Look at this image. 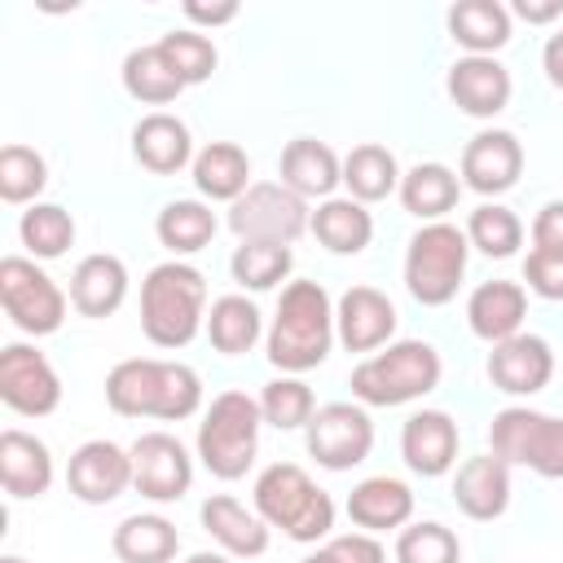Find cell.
<instances>
[{
    "label": "cell",
    "instance_id": "1",
    "mask_svg": "<svg viewBox=\"0 0 563 563\" xmlns=\"http://www.w3.org/2000/svg\"><path fill=\"white\" fill-rule=\"evenodd\" d=\"M106 405L119 418H163L185 422L202 405V378L185 361L128 356L106 374Z\"/></svg>",
    "mask_w": 563,
    "mask_h": 563
},
{
    "label": "cell",
    "instance_id": "2",
    "mask_svg": "<svg viewBox=\"0 0 563 563\" xmlns=\"http://www.w3.org/2000/svg\"><path fill=\"white\" fill-rule=\"evenodd\" d=\"M334 303L321 282H290L277 299L273 325H268V361L282 374H308L330 356L334 343Z\"/></svg>",
    "mask_w": 563,
    "mask_h": 563
},
{
    "label": "cell",
    "instance_id": "3",
    "mask_svg": "<svg viewBox=\"0 0 563 563\" xmlns=\"http://www.w3.org/2000/svg\"><path fill=\"white\" fill-rule=\"evenodd\" d=\"M207 321V277L185 264L167 260L154 264L141 282V330L154 347H185Z\"/></svg>",
    "mask_w": 563,
    "mask_h": 563
},
{
    "label": "cell",
    "instance_id": "4",
    "mask_svg": "<svg viewBox=\"0 0 563 563\" xmlns=\"http://www.w3.org/2000/svg\"><path fill=\"white\" fill-rule=\"evenodd\" d=\"M440 374H444L440 352L427 339H396L387 343V352H374L369 361H361L347 383H352L356 405L396 409V405H409L435 391Z\"/></svg>",
    "mask_w": 563,
    "mask_h": 563
},
{
    "label": "cell",
    "instance_id": "5",
    "mask_svg": "<svg viewBox=\"0 0 563 563\" xmlns=\"http://www.w3.org/2000/svg\"><path fill=\"white\" fill-rule=\"evenodd\" d=\"M255 515L268 528H282L290 541H321L334 528V501L312 475L295 462H273L255 479Z\"/></svg>",
    "mask_w": 563,
    "mask_h": 563
},
{
    "label": "cell",
    "instance_id": "6",
    "mask_svg": "<svg viewBox=\"0 0 563 563\" xmlns=\"http://www.w3.org/2000/svg\"><path fill=\"white\" fill-rule=\"evenodd\" d=\"M260 427H264V413H260V400L229 387L220 391L202 422H198V457L202 466L216 475V479H242L255 462V449H260Z\"/></svg>",
    "mask_w": 563,
    "mask_h": 563
},
{
    "label": "cell",
    "instance_id": "7",
    "mask_svg": "<svg viewBox=\"0 0 563 563\" xmlns=\"http://www.w3.org/2000/svg\"><path fill=\"white\" fill-rule=\"evenodd\" d=\"M466 255H471L466 229H457L449 220L422 224L405 251V290L422 308H444L466 277Z\"/></svg>",
    "mask_w": 563,
    "mask_h": 563
},
{
    "label": "cell",
    "instance_id": "8",
    "mask_svg": "<svg viewBox=\"0 0 563 563\" xmlns=\"http://www.w3.org/2000/svg\"><path fill=\"white\" fill-rule=\"evenodd\" d=\"M488 444L506 466H528L541 479H563V418L510 405L493 413Z\"/></svg>",
    "mask_w": 563,
    "mask_h": 563
},
{
    "label": "cell",
    "instance_id": "9",
    "mask_svg": "<svg viewBox=\"0 0 563 563\" xmlns=\"http://www.w3.org/2000/svg\"><path fill=\"white\" fill-rule=\"evenodd\" d=\"M312 224L308 202L282 180H255L238 202H229V229L238 242H277L290 246Z\"/></svg>",
    "mask_w": 563,
    "mask_h": 563
},
{
    "label": "cell",
    "instance_id": "10",
    "mask_svg": "<svg viewBox=\"0 0 563 563\" xmlns=\"http://www.w3.org/2000/svg\"><path fill=\"white\" fill-rule=\"evenodd\" d=\"M0 303L9 321L22 334H53L66 321V295L62 286L26 255H4L0 260Z\"/></svg>",
    "mask_w": 563,
    "mask_h": 563
},
{
    "label": "cell",
    "instance_id": "11",
    "mask_svg": "<svg viewBox=\"0 0 563 563\" xmlns=\"http://www.w3.org/2000/svg\"><path fill=\"white\" fill-rule=\"evenodd\" d=\"M303 444L317 457V466H325V471H352L374 449V422H369L365 405L334 400V405H321L312 413V422L303 427Z\"/></svg>",
    "mask_w": 563,
    "mask_h": 563
},
{
    "label": "cell",
    "instance_id": "12",
    "mask_svg": "<svg viewBox=\"0 0 563 563\" xmlns=\"http://www.w3.org/2000/svg\"><path fill=\"white\" fill-rule=\"evenodd\" d=\"M132 488L158 506L180 501L194 484V457L189 449L167 431H145L132 440Z\"/></svg>",
    "mask_w": 563,
    "mask_h": 563
},
{
    "label": "cell",
    "instance_id": "13",
    "mask_svg": "<svg viewBox=\"0 0 563 563\" xmlns=\"http://www.w3.org/2000/svg\"><path fill=\"white\" fill-rule=\"evenodd\" d=\"M0 400L22 418H48L62 405V378L44 352L31 343H9L0 352Z\"/></svg>",
    "mask_w": 563,
    "mask_h": 563
},
{
    "label": "cell",
    "instance_id": "14",
    "mask_svg": "<svg viewBox=\"0 0 563 563\" xmlns=\"http://www.w3.org/2000/svg\"><path fill=\"white\" fill-rule=\"evenodd\" d=\"M519 172H523V145L506 128H484L462 150V185L484 194V198H497V194L515 189Z\"/></svg>",
    "mask_w": 563,
    "mask_h": 563
},
{
    "label": "cell",
    "instance_id": "15",
    "mask_svg": "<svg viewBox=\"0 0 563 563\" xmlns=\"http://www.w3.org/2000/svg\"><path fill=\"white\" fill-rule=\"evenodd\" d=\"M132 484V453L114 440H84L66 462V488L84 506H106Z\"/></svg>",
    "mask_w": 563,
    "mask_h": 563
},
{
    "label": "cell",
    "instance_id": "16",
    "mask_svg": "<svg viewBox=\"0 0 563 563\" xmlns=\"http://www.w3.org/2000/svg\"><path fill=\"white\" fill-rule=\"evenodd\" d=\"M334 334L347 352H374L387 347L396 334V308L374 286H347L334 303Z\"/></svg>",
    "mask_w": 563,
    "mask_h": 563
},
{
    "label": "cell",
    "instance_id": "17",
    "mask_svg": "<svg viewBox=\"0 0 563 563\" xmlns=\"http://www.w3.org/2000/svg\"><path fill=\"white\" fill-rule=\"evenodd\" d=\"M488 378L506 396H537L554 378V352L541 334H515L506 343H493L488 352Z\"/></svg>",
    "mask_w": 563,
    "mask_h": 563
},
{
    "label": "cell",
    "instance_id": "18",
    "mask_svg": "<svg viewBox=\"0 0 563 563\" xmlns=\"http://www.w3.org/2000/svg\"><path fill=\"white\" fill-rule=\"evenodd\" d=\"M400 457L413 475L440 479L457 462V422L444 409H418L400 427Z\"/></svg>",
    "mask_w": 563,
    "mask_h": 563
},
{
    "label": "cell",
    "instance_id": "19",
    "mask_svg": "<svg viewBox=\"0 0 563 563\" xmlns=\"http://www.w3.org/2000/svg\"><path fill=\"white\" fill-rule=\"evenodd\" d=\"M453 106L471 119H493L510 106V70L497 57H457L444 79Z\"/></svg>",
    "mask_w": 563,
    "mask_h": 563
},
{
    "label": "cell",
    "instance_id": "20",
    "mask_svg": "<svg viewBox=\"0 0 563 563\" xmlns=\"http://www.w3.org/2000/svg\"><path fill=\"white\" fill-rule=\"evenodd\" d=\"M453 501L466 519H479V523L506 515V506H510V466L497 453L466 457L453 475Z\"/></svg>",
    "mask_w": 563,
    "mask_h": 563
},
{
    "label": "cell",
    "instance_id": "21",
    "mask_svg": "<svg viewBox=\"0 0 563 563\" xmlns=\"http://www.w3.org/2000/svg\"><path fill=\"white\" fill-rule=\"evenodd\" d=\"M0 484L9 497L26 501V497H44L53 484V453L40 435L31 431H0Z\"/></svg>",
    "mask_w": 563,
    "mask_h": 563
},
{
    "label": "cell",
    "instance_id": "22",
    "mask_svg": "<svg viewBox=\"0 0 563 563\" xmlns=\"http://www.w3.org/2000/svg\"><path fill=\"white\" fill-rule=\"evenodd\" d=\"M523 317H528V290H523L519 282L493 277V282H479V286L471 290V299H466V321H471V330H475L484 343H506V339H515L519 325H523Z\"/></svg>",
    "mask_w": 563,
    "mask_h": 563
},
{
    "label": "cell",
    "instance_id": "23",
    "mask_svg": "<svg viewBox=\"0 0 563 563\" xmlns=\"http://www.w3.org/2000/svg\"><path fill=\"white\" fill-rule=\"evenodd\" d=\"M198 519L211 532V541L224 554H233V559H260L268 550V523L255 510H246L238 497H229V493L207 497L202 510H198Z\"/></svg>",
    "mask_w": 563,
    "mask_h": 563
},
{
    "label": "cell",
    "instance_id": "24",
    "mask_svg": "<svg viewBox=\"0 0 563 563\" xmlns=\"http://www.w3.org/2000/svg\"><path fill=\"white\" fill-rule=\"evenodd\" d=\"M132 154L150 176H176L185 163H194V136L176 114L154 110L132 128Z\"/></svg>",
    "mask_w": 563,
    "mask_h": 563
},
{
    "label": "cell",
    "instance_id": "25",
    "mask_svg": "<svg viewBox=\"0 0 563 563\" xmlns=\"http://www.w3.org/2000/svg\"><path fill=\"white\" fill-rule=\"evenodd\" d=\"M282 185L295 189L303 202L308 198H334V185H343V158L317 141V136H295L282 150Z\"/></svg>",
    "mask_w": 563,
    "mask_h": 563
},
{
    "label": "cell",
    "instance_id": "26",
    "mask_svg": "<svg viewBox=\"0 0 563 563\" xmlns=\"http://www.w3.org/2000/svg\"><path fill=\"white\" fill-rule=\"evenodd\" d=\"M413 515V493L396 475H369L347 493V519L361 532H391L405 528Z\"/></svg>",
    "mask_w": 563,
    "mask_h": 563
},
{
    "label": "cell",
    "instance_id": "27",
    "mask_svg": "<svg viewBox=\"0 0 563 563\" xmlns=\"http://www.w3.org/2000/svg\"><path fill=\"white\" fill-rule=\"evenodd\" d=\"M128 299V268L119 255H84L70 273V303L79 317H110Z\"/></svg>",
    "mask_w": 563,
    "mask_h": 563
},
{
    "label": "cell",
    "instance_id": "28",
    "mask_svg": "<svg viewBox=\"0 0 563 563\" xmlns=\"http://www.w3.org/2000/svg\"><path fill=\"white\" fill-rule=\"evenodd\" d=\"M194 185L211 202H238L255 180H251V158L233 141H211L194 154Z\"/></svg>",
    "mask_w": 563,
    "mask_h": 563
},
{
    "label": "cell",
    "instance_id": "29",
    "mask_svg": "<svg viewBox=\"0 0 563 563\" xmlns=\"http://www.w3.org/2000/svg\"><path fill=\"white\" fill-rule=\"evenodd\" d=\"M449 35L466 48V57H493L510 44V9L497 0H457L449 9Z\"/></svg>",
    "mask_w": 563,
    "mask_h": 563
},
{
    "label": "cell",
    "instance_id": "30",
    "mask_svg": "<svg viewBox=\"0 0 563 563\" xmlns=\"http://www.w3.org/2000/svg\"><path fill=\"white\" fill-rule=\"evenodd\" d=\"M312 238L334 255H361L374 238V216L356 198H325L312 211Z\"/></svg>",
    "mask_w": 563,
    "mask_h": 563
},
{
    "label": "cell",
    "instance_id": "31",
    "mask_svg": "<svg viewBox=\"0 0 563 563\" xmlns=\"http://www.w3.org/2000/svg\"><path fill=\"white\" fill-rule=\"evenodd\" d=\"M110 550L119 563H172L180 550V532L163 515H128L114 528Z\"/></svg>",
    "mask_w": 563,
    "mask_h": 563
},
{
    "label": "cell",
    "instance_id": "32",
    "mask_svg": "<svg viewBox=\"0 0 563 563\" xmlns=\"http://www.w3.org/2000/svg\"><path fill=\"white\" fill-rule=\"evenodd\" d=\"M457 194H462V180L444 163H418V167H409L400 176V202H405V211L418 216V220H427V224L444 220V211L457 207Z\"/></svg>",
    "mask_w": 563,
    "mask_h": 563
},
{
    "label": "cell",
    "instance_id": "33",
    "mask_svg": "<svg viewBox=\"0 0 563 563\" xmlns=\"http://www.w3.org/2000/svg\"><path fill=\"white\" fill-rule=\"evenodd\" d=\"M264 334V321H260V308L246 299V295H220L207 312V339L220 356H242L260 343Z\"/></svg>",
    "mask_w": 563,
    "mask_h": 563
},
{
    "label": "cell",
    "instance_id": "34",
    "mask_svg": "<svg viewBox=\"0 0 563 563\" xmlns=\"http://www.w3.org/2000/svg\"><path fill=\"white\" fill-rule=\"evenodd\" d=\"M123 88H128V97H136L141 106H172V101L185 92L180 75L172 70V62L163 57L158 44L132 48V53L123 57Z\"/></svg>",
    "mask_w": 563,
    "mask_h": 563
},
{
    "label": "cell",
    "instance_id": "35",
    "mask_svg": "<svg viewBox=\"0 0 563 563\" xmlns=\"http://www.w3.org/2000/svg\"><path fill=\"white\" fill-rule=\"evenodd\" d=\"M343 185H347V198H356V202H383L391 189H400L396 154L387 145H374V141L347 150V158H343Z\"/></svg>",
    "mask_w": 563,
    "mask_h": 563
},
{
    "label": "cell",
    "instance_id": "36",
    "mask_svg": "<svg viewBox=\"0 0 563 563\" xmlns=\"http://www.w3.org/2000/svg\"><path fill=\"white\" fill-rule=\"evenodd\" d=\"M154 233H158V242H163L176 260H180V255H194V251H202V246L216 238V211H211L207 202H198V198H176V202H167V207L158 211Z\"/></svg>",
    "mask_w": 563,
    "mask_h": 563
},
{
    "label": "cell",
    "instance_id": "37",
    "mask_svg": "<svg viewBox=\"0 0 563 563\" xmlns=\"http://www.w3.org/2000/svg\"><path fill=\"white\" fill-rule=\"evenodd\" d=\"M18 238H22V246H26L35 260H57V255H66L70 242H75V220H70V211L57 207V202H35V207L22 211Z\"/></svg>",
    "mask_w": 563,
    "mask_h": 563
},
{
    "label": "cell",
    "instance_id": "38",
    "mask_svg": "<svg viewBox=\"0 0 563 563\" xmlns=\"http://www.w3.org/2000/svg\"><path fill=\"white\" fill-rule=\"evenodd\" d=\"M466 242L488 260H510L523 246V220L501 202H479L466 220Z\"/></svg>",
    "mask_w": 563,
    "mask_h": 563
},
{
    "label": "cell",
    "instance_id": "39",
    "mask_svg": "<svg viewBox=\"0 0 563 563\" xmlns=\"http://www.w3.org/2000/svg\"><path fill=\"white\" fill-rule=\"evenodd\" d=\"M260 413H264V422L277 427V431H299V427L312 422L317 396H312V387H308L303 378L282 374V378L264 383V391H260Z\"/></svg>",
    "mask_w": 563,
    "mask_h": 563
},
{
    "label": "cell",
    "instance_id": "40",
    "mask_svg": "<svg viewBox=\"0 0 563 563\" xmlns=\"http://www.w3.org/2000/svg\"><path fill=\"white\" fill-rule=\"evenodd\" d=\"M44 185H48L44 154H35L31 145H18V141L0 150V198L9 207H22V202L35 207V198H40Z\"/></svg>",
    "mask_w": 563,
    "mask_h": 563
},
{
    "label": "cell",
    "instance_id": "41",
    "mask_svg": "<svg viewBox=\"0 0 563 563\" xmlns=\"http://www.w3.org/2000/svg\"><path fill=\"white\" fill-rule=\"evenodd\" d=\"M290 264H295L290 246H277V242H242L233 251V260H229V273L246 290H273L277 282H286Z\"/></svg>",
    "mask_w": 563,
    "mask_h": 563
},
{
    "label": "cell",
    "instance_id": "42",
    "mask_svg": "<svg viewBox=\"0 0 563 563\" xmlns=\"http://www.w3.org/2000/svg\"><path fill=\"white\" fill-rule=\"evenodd\" d=\"M457 559H462L457 532L435 519L405 523L396 537V563H457Z\"/></svg>",
    "mask_w": 563,
    "mask_h": 563
},
{
    "label": "cell",
    "instance_id": "43",
    "mask_svg": "<svg viewBox=\"0 0 563 563\" xmlns=\"http://www.w3.org/2000/svg\"><path fill=\"white\" fill-rule=\"evenodd\" d=\"M158 48H163V57L172 62V70L180 75V84L189 88V84H207L211 79V70H216V44L202 35V31H167L163 40H158Z\"/></svg>",
    "mask_w": 563,
    "mask_h": 563
},
{
    "label": "cell",
    "instance_id": "44",
    "mask_svg": "<svg viewBox=\"0 0 563 563\" xmlns=\"http://www.w3.org/2000/svg\"><path fill=\"white\" fill-rule=\"evenodd\" d=\"M523 282H528V290L532 295H541V299H563V251H528V260H523Z\"/></svg>",
    "mask_w": 563,
    "mask_h": 563
},
{
    "label": "cell",
    "instance_id": "45",
    "mask_svg": "<svg viewBox=\"0 0 563 563\" xmlns=\"http://www.w3.org/2000/svg\"><path fill=\"white\" fill-rule=\"evenodd\" d=\"M325 545L334 550L339 563H387V554L374 541V532H343V537H330Z\"/></svg>",
    "mask_w": 563,
    "mask_h": 563
},
{
    "label": "cell",
    "instance_id": "46",
    "mask_svg": "<svg viewBox=\"0 0 563 563\" xmlns=\"http://www.w3.org/2000/svg\"><path fill=\"white\" fill-rule=\"evenodd\" d=\"M532 246L537 251H563V198L545 202L532 216Z\"/></svg>",
    "mask_w": 563,
    "mask_h": 563
},
{
    "label": "cell",
    "instance_id": "47",
    "mask_svg": "<svg viewBox=\"0 0 563 563\" xmlns=\"http://www.w3.org/2000/svg\"><path fill=\"white\" fill-rule=\"evenodd\" d=\"M185 18L198 22V26H224L238 18V4L224 0V4H198V0H185Z\"/></svg>",
    "mask_w": 563,
    "mask_h": 563
},
{
    "label": "cell",
    "instance_id": "48",
    "mask_svg": "<svg viewBox=\"0 0 563 563\" xmlns=\"http://www.w3.org/2000/svg\"><path fill=\"white\" fill-rule=\"evenodd\" d=\"M541 70H545V79L563 92V31H554V35L545 40V48H541Z\"/></svg>",
    "mask_w": 563,
    "mask_h": 563
},
{
    "label": "cell",
    "instance_id": "49",
    "mask_svg": "<svg viewBox=\"0 0 563 563\" xmlns=\"http://www.w3.org/2000/svg\"><path fill=\"white\" fill-rule=\"evenodd\" d=\"M515 13L523 22H532V26H545V22H554L563 13V4L559 0H515Z\"/></svg>",
    "mask_w": 563,
    "mask_h": 563
},
{
    "label": "cell",
    "instance_id": "50",
    "mask_svg": "<svg viewBox=\"0 0 563 563\" xmlns=\"http://www.w3.org/2000/svg\"><path fill=\"white\" fill-rule=\"evenodd\" d=\"M185 563H233V554H224V550H198Z\"/></svg>",
    "mask_w": 563,
    "mask_h": 563
},
{
    "label": "cell",
    "instance_id": "51",
    "mask_svg": "<svg viewBox=\"0 0 563 563\" xmlns=\"http://www.w3.org/2000/svg\"><path fill=\"white\" fill-rule=\"evenodd\" d=\"M299 563H339V559H334V550H330V545H321V550H312V554H303Z\"/></svg>",
    "mask_w": 563,
    "mask_h": 563
},
{
    "label": "cell",
    "instance_id": "52",
    "mask_svg": "<svg viewBox=\"0 0 563 563\" xmlns=\"http://www.w3.org/2000/svg\"><path fill=\"white\" fill-rule=\"evenodd\" d=\"M0 563H26V559H18V554H4V559H0Z\"/></svg>",
    "mask_w": 563,
    "mask_h": 563
}]
</instances>
